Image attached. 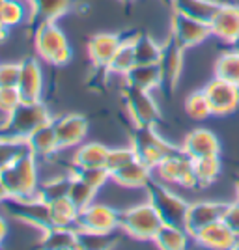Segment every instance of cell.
Listing matches in <instances>:
<instances>
[{
  "mask_svg": "<svg viewBox=\"0 0 239 250\" xmlns=\"http://www.w3.org/2000/svg\"><path fill=\"white\" fill-rule=\"evenodd\" d=\"M26 147L32 155H36L38 159H47L52 157L60 147H58V138H56V131H54V124H49L38 127L26 140Z\"/></svg>",
  "mask_w": 239,
  "mask_h": 250,
  "instance_id": "23",
  "label": "cell"
},
{
  "mask_svg": "<svg viewBox=\"0 0 239 250\" xmlns=\"http://www.w3.org/2000/svg\"><path fill=\"white\" fill-rule=\"evenodd\" d=\"M28 2H32V0H28Z\"/></svg>",
  "mask_w": 239,
  "mask_h": 250,
  "instance_id": "51",
  "label": "cell"
},
{
  "mask_svg": "<svg viewBox=\"0 0 239 250\" xmlns=\"http://www.w3.org/2000/svg\"><path fill=\"white\" fill-rule=\"evenodd\" d=\"M152 181H153V170L138 159L131 161L129 165H125L124 168L112 174V183L129 190H146Z\"/></svg>",
  "mask_w": 239,
  "mask_h": 250,
  "instance_id": "20",
  "label": "cell"
},
{
  "mask_svg": "<svg viewBox=\"0 0 239 250\" xmlns=\"http://www.w3.org/2000/svg\"><path fill=\"white\" fill-rule=\"evenodd\" d=\"M236 198L239 200V179H238V183H236Z\"/></svg>",
  "mask_w": 239,
  "mask_h": 250,
  "instance_id": "49",
  "label": "cell"
},
{
  "mask_svg": "<svg viewBox=\"0 0 239 250\" xmlns=\"http://www.w3.org/2000/svg\"><path fill=\"white\" fill-rule=\"evenodd\" d=\"M69 179H71V176H56L49 177V179H43L42 185H40V196L45 202H52V200L67 196Z\"/></svg>",
  "mask_w": 239,
  "mask_h": 250,
  "instance_id": "37",
  "label": "cell"
},
{
  "mask_svg": "<svg viewBox=\"0 0 239 250\" xmlns=\"http://www.w3.org/2000/svg\"><path fill=\"white\" fill-rule=\"evenodd\" d=\"M0 19L8 28L19 26L26 19H32V2L28 0H6L0 8Z\"/></svg>",
  "mask_w": 239,
  "mask_h": 250,
  "instance_id": "32",
  "label": "cell"
},
{
  "mask_svg": "<svg viewBox=\"0 0 239 250\" xmlns=\"http://www.w3.org/2000/svg\"><path fill=\"white\" fill-rule=\"evenodd\" d=\"M8 231H10V224H8V217L0 213V247H2V243L6 241V237H8Z\"/></svg>",
  "mask_w": 239,
  "mask_h": 250,
  "instance_id": "45",
  "label": "cell"
},
{
  "mask_svg": "<svg viewBox=\"0 0 239 250\" xmlns=\"http://www.w3.org/2000/svg\"><path fill=\"white\" fill-rule=\"evenodd\" d=\"M163 84L165 81L159 63H135L124 77V86L146 92H155Z\"/></svg>",
  "mask_w": 239,
  "mask_h": 250,
  "instance_id": "21",
  "label": "cell"
},
{
  "mask_svg": "<svg viewBox=\"0 0 239 250\" xmlns=\"http://www.w3.org/2000/svg\"><path fill=\"white\" fill-rule=\"evenodd\" d=\"M79 213H81V209L75 208V204L67 196L49 202L51 226H75L77 228Z\"/></svg>",
  "mask_w": 239,
  "mask_h": 250,
  "instance_id": "28",
  "label": "cell"
},
{
  "mask_svg": "<svg viewBox=\"0 0 239 250\" xmlns=\"http://www.w3.org/2000/svg\"><path fill=\"white\" fill-rule=\"evenodd\" d=\"M170 38L181 45L185 51L195 49L198 45L206 43L209 38H213L211 34V26L209 22L189 17L181 11H174L172 13V24H170Z\"/></svg>",
  "mask_w": 239,
  "mask_h": 250,
  "instance_id": "9",
  "label": "cell"
},
{
  "mask_svg": "<svg viewBox=\"0 0 239 250\" xmlns=\"http://www.w3.org/2000/svg\"><path fill=\"white\" fill-rule=\"evenodd\" d=\"M97 190L94 187H90L84 179L77 176L75 172L71 174V179H69V187H67V198L75 204V208L84 209L88 208L90 204H94L97 200Z\"/></svg>",
  "mask_w": 239,
  "mask_h": 250,
  "instance_id": "35",
  "label": "cell"
},
{
  "mask_svg": "<svg viewBox=\"0 0 239 250\" xmlns=\"http://www.w3.org/2000/svg\"><path fill=\"white\" fill-rule=\"evenodd\" d=\"M2 206H6V213L17 222L28 224L38 229H45L51 226L49 219V202H45L42 196L24 200L8 198Z\"/></svg>",
  "mask_w": 239,
  "mask_h": 250,
  "instance_id": "10",
  "label": "cell"
},
{
  "mask_svg": "<svg viewBox=\"0 0 239 250\" xmlns=\"http://www.w3.org/2000/svg\"><path fill=\"white\" fill-rule=\"evenodd\" d=\"M213 77L224 79V81L239 86V51L230 47L220 52L215 60V75Z\"/></svg>",
  "mask_w": 239,
  "mask_h": 250,
  "instance_id": "33",
  "label": "cell"
},
{
  "mask_svg": "<svg viewBox=\"0 0 239 250\" xmlns=\"http://www.w3.org/2000/svg\"><path fill=\"white\" fill-rule=\"evenodd\" d=\"M77 228L84 231H95V233H114L120 229V209L105 202L90 204L88 208L81 209Z\"/></svg>",
  "mask_w": 239,
  "mask_h": 250,
  "instance_id": "8",
  "label": "cell"
},
{
  "mask_svg": "<svg viewBox=\"0 0 239 250\" xmlns=\"http://www.w3.org/2000/svg\"><path fill=\"white\" fill-rule=\"evenodd\" d=\"M209 26L213 38H217L218 42L226 43L230 47V43L239 34V4L220 2L209 21Z\"/></svg>",
  "mask_w": 239,
  "mask_h": 250,
  "instance_id": "16",
  "label": "cell"
},
{
  "mask_svg": "<svg viewBox=\"0 0 239 250\" xmlns=\"http://www.w3.org/2000/svg\"><path fill=\"white\" fill-rule=\"evenodd\" d=\"M110 147L103 142H83L81 146L71 149L73 167L77 168H90V167H105L107 165V155Z\"/></svg>",
  "mask_w": 239,
  "mask_h": 250,
  "instance_id": "25",
  "label": "cell"
},
{
  "mask_svg": "<svg viewBox=\"0 0 239 250\" xmlns=\"http://www.w3.org/2000/svg\"><path fill=\"white\" fill-rule=\"evenodd\" d=\"M146 198L153 204V208L161 215L163 222H170V224H183L185 222V215H187L191 202H187L183 196L174 192L172 187L163 185L159 181H152L150 187L146 188Z\"/></svg>",
  "mask_w": 239,
  "mask_h": 250,
  "instance_id": "7",
  "label": "cell"
},
{
  "mask_svg": "<svg viewBox=\"0 0 239 250\" xmlns=\"http://www.w3.org/2000/svg\"><path fill=\"white\" fill-rule=\"evenodd\" d=\"M4 2H6V0H0V8H2V6H4Z\"/></svg>",
  "mask_w": 239,
  "mask_h": 250,
  "instance_id": "50",
  "label": "cell"
},
{
  "mask_svg": "<svg viewBox=\"0 0 239 250\" xmlns=\"http://www.w3.org/2000/svg\"><path fill=\"white\" fill-rule=\"evenodd\" d=\"M73 0H32V19L58 21L71 10Z\"/></svg>",
  "mask_w": 239,
  "mask_h": 250,
  "instance_id": "29",
  "label": "cell"
},
{
  "mask_svg": "<svg viewBox=\"0 0 239 250\" xmlns=\"http://www.w3.org/2000/svg\"><path fill=\"white\" fill-rule=\"evenodd\" d=\"M22 103L17 88H0V116H8Z\"/></svg>",
  "mask_w": 239,
  "mask_h": 250,
  "instance_id": "43",
  "label": "cell"
},
{
  "mask_svg": "<svg viewBox=\"0 0 239 250\" xmlns=\"http://www.w3.org/2000/svg\"><path fill=\"white\" fill-rule=\"evenodd\" d=\"M161 226L163 219L148 198L120 209V231L131 239L153 241Z\"/></svg>",
  "mask_w": 239,
  "mask_h": 250,
  "instance_id": "3",
  "label": "cell"
},
{
  "mask_svg": "<svg viewBox=\"0 0 239 250\" xmlns=\"http://www.w3.org/2000/svg\"><path fill=\"white\" fill-rule=\"evenodd\" d=\"M26 149H28V147H26V142L0 136V170L8 167L15 157L21 155L22 151H26Z\"/></svg>",
  "mask_w": 239,
  "mask_h": 250,
  "instance_id": "40",
  "label": "cell"
},
{
  "mask_svg": "<svg viewBox=\"0 0 239 250\" xmlns=\"http://www.w3.org/2000/svg\"><path fill=\"white\" fill-rule=\"evenodd\" d=\"M220 170H222L220 155L195 159V176H196L198 187H209L211 183H215L220 176Z\"/></svg>",
  "mask_w": 239,
  "mask_h": 250,
  "instance_id": "34",
  "label": "cell"
},
{
  "mask_svg": "<svg viewBox=\"0 0 239 250\" xmlns=\"http://www.w3.org/2000/svg\"><path fill=\"white\" fill-rule=\"evenodd\" d=\"M8 40V26L2 22V19H0V43L6 42Z\"/></svg>",
  "mask_w": 239,
  "mask_h": 250,
  "instance_id": "46",
  "label": "cell"
},
{
  "mask_svg": "<svg viewBox=\"0 0 239 250\" xmlns=\"http://www.w3.org/2000/svg\"><path fill=\"white\" fill-rule=\"evenodd\" d=\"M0 179L8 190V196L13 200H24L40 196V163L38 157L30 151H22L6 168L0 170Z\"/></svg>",
  "mask_w": 239,
  "mask_h": 250,
  "instance_id": "1",
  "label": "cell"
},
{
  "mask_svg": "<svg viewBox=\"0 0 239 250\" xmlns=\"http://www.w3.org/2000/svg\"><path fill=\"white\" fill-rule=\"evenodd\" d=\"M36 56L52 65H65L71 60L73 51L67 36L58 26V21H40L34 30Z\"/></svg>",
  "mask_w": 239,
  "mask_h": 250,
  "instance_id": "4",
  "label": "cell"
},
{
  "mask_svg": "<svg viewBox=\"0 0 239 250\" xmlns=\"http://www.w3.org/2000/svg\"><path fill=\"white\" fill-rule=\"evenodd\" d=\"M185 112L195 122H204V120H208V118L213 116V110H211V104H209V99L206 92H204V88L187 95V99H185Z\"/></svg>",
  "mask_w": 239,
  "mask_h": 250,
  "instance_id": "36",
  "label": "cell"
},
{
  "mask_svg": "<svg viewBox=\"0 0 239 250\" xmlns=\"http://www.w3.org/2000/svg\"><path fill=\"white\" fill-rule=\"evenodd\" d=\"M133 49H135L136 63H159L161 52H163V43H159L148 34H135Z\"/></svg>",
  "mask_w": 239,
  "mask_h": 250,
  "instance_id": "31",
  "label": "cell"
},
{
  "mask_svg": "<svg viewBox=\"0 0 239 250\" xmlns=\"http://www.w3.org/2000/svg\"><path fill=\"white\" fill-rule=\"evenodd\" d=\"M21 77V62L0 63V88H17Z\"/></svg>",
  "mask_w": 239,
  "mask_h": 250,
  "instance_id": "42",
  "label": "cell"
},
{
  "mask_svg": "<svg viewBox=\"0 0 239 250\" xmlns=\"http://www.w3.org/2000/svg\"><path fill=\"white\" fill-rule=\"evenodd\" d=\"M125 2H127V0H125Z\"/></svg>",
  "mask_w": 239,
  "mask_h": 250,
  "instance_id": "52",
  "label": "cell"
},
{
  "mask_svg": "<svg viewBox=\"0 0 239 250\" xmlns=\"http://www.w3.org/2000/svg\"><path fill=\"white\" fill-rule=\"evenodd\" d=\"M136 159V153L133 146H114L109 149V155H107V165L105 167L110 170V174H114L116 170L124 168L125 165H129L131 161Z\"/></svg>",
  "mask_w": 239,
  "mask_h": 250,
  "instance_id": "39",
  "label": "cell"
},
{
  "mask_svg": "<svg viewBox=\"0 0 239 250\" xmlns=\"http://www.w3.org/2000/svg\"><path fill=\"white\" fill-rule=\"evenodd\" d=\"M112 233H95V231H84L79 229V249H107L112 243Z\"/></svg>",
  "mask_w": 239,
  "mask_h": 250,
  "instance_id": "41",
  "label": "cell"
},
{
  "mask_svg": "<svg viewBox=\"0 0 239 250\" xmlns=\"http://www.w3.org/2000/svg\"><path fill=\"white\" fill-rule=\"evenodd\" d=\"M226 204L228 202H215V200H196V202H191L183 226L191 231V235H195L196 231L209 226L211 222L222 220L224 211H226Z\"/></svg>",
  "mask_w": 239,
  "mask_h": 250,
  "instance_id": "15",
  "label": "cell"
},
{
  "mask_svg": "<svg viewBox=\"0 0 239 250\" xmlns=\"http://www.w3.org/2000/svg\"><path fill=\"white\" fill-rule=\"evenodd\" d=\"M174 11H181L189 17L209 22L220 0H172Z\"/></svg>",
  "mask_w": 239,
  "mask_h": 250,
  "instance_id": "30",
  "label": "cell"
},
{
  "mask_svg": "<svg viewBox=\"0 0 239 250\" xmlns=\"http://www.w3.org/2000/svg\"><path fill=\"white\" fill-rule=\"evenodd\" d=\"M193 235L183 224H170L163 222L157 235L153 237V245L161 250H185L191 245Z\"/></svg>",
  "mask_w": 239,
  "mask_h": 250,
  "instance_id": "24",
  "label": "cell"
},
{
  "mask_svg": "<svg viewBox=\"0 0 239 250\" xmlns=\"http://www.w3.org/2000/svg\"><path fill=\"white\" fill-rule=\"evenodd\" d=\"M51 108L42 101H22L13 112L0 116V136L24 142L42 125L52 122Z\"/></svg>",
  "mask_w": 239,
  "mask_h": 250,
  "instance_id": "2",
  "label": "cell"
},
{
  "mask_svg": "<svg viewBox=\"0 0 239 250\" xmlns=\"http://www.w3.org/2000/svg\"><path fill=\"white\" fill-rule=\"evenodd\" d=\"M125 36L114 34V32H99L90 38L88 42V58L97 69H107L109 63L116 54L118 47L122 45Z\"/></svg>",
  "mask_w": 239,
  "mask_h": 250,
  "instance_id": "19",
  "label": "cell"
},
{
  "mask_svg": "<svg viewBox=\"0 0 239 250\" xmlns=\"http://www.w3.org/2000/svg\"><path fill=\"white\" fill-rule=\"evenodd\" d=\"M8 198H10V196H8V190H6L4 183H2V179H0V206H2Z\"/></svg>",
  "mask_w": 239,
  "mask_h": 250,
  "instance_id": "47",
  "label": "cell"
},
{
  "mask_svg": "<svg viewBox=\"0 0 239 250\" xmlns=\"http://www.w3.org/2000/svg\"><path fill=\"white\" fill-rule=\"evenodd\" d=\"M179 147L191 159L220 155V151H222V146H220V140H218L217 133H213L208 127H196V129L189 131L185 138H183V144Z\"/></svg>",
  "mask_w": 239,
  "mask_h": 250,
  "instance_id": "18",
  "label": "cell"
},
{
  "mask_svg": "<svg viewBox=\"0 0 239 250\" xmlns=\"http://www.w3.org/2000/svg\"><path fill=\"white\" fill-rule=\"evenodd\" d=\"M43 249L52 250H67V249H79V228L75 226H49L42 229V241Z\"/></svg>",
  "mask_w": 239,
  "mask_h": 250,
  "instance_id": "26",
  "label": "cell"
},
{
  "mask_svg": "<svg viewBox=\"0 0 239 250\" xmlns=\"http://www.w3.org/2000/svg\"><path fill=\"white\" fill-rule=\"evenodd\" d=\"M135 63H136V58H135V49H133V36H125L122 45L118 47V51H116V54L112 56L110 63H109V67H107V73L124 79Z\"/></svg>",
  "mask_w": 239,
  "mask_h": 250,
  "instance_id": "27",
  "label": "cell"
},
{
  "mask_svg": "<svg viewBox=\"0 0 239 250\" xmlns=\"http://www.w3.org/2000/svg\"><path fill=\"white\" fill-rule=\"evenodd\" d=\"M193 243L202 249L230 250L238 249L239 237L228 228V224L224 220H217V222H211L209 226L196 231L193 235Z\"/></svg>",
  "mask_w": 239,
  "mask_h": 250,
  "instance_id": "17",
  "label": "cell"
},
{
  "mask_svg": "<svg viewBox=\"0 0 239 250\" xmlns=\"http://www.w3.org/2000/svg\"><path fill=\"white\" fill-rule=\"evenodd\" d=\"M183 63H185V49L170 38L167 43H163V52H161V60H159V67L163 71L165 84L176 86L183 73Z\"/></svg>",
  "mask_w": 239,
  "mask_h": 250,
  "instance_id": "22",
  "label": "cell"
},
{
  "mask_svg": "<svg viewBox=\"0 0 239 250\" xmlns=\"http://www.w3.org/2000/svg\"><path fill=\"white\" fill-rule=\"evenodd\" d=\"M153 181H159L168 187H198L195 176V159H191L181 147H176L153 168Z\"/></svg>",
  "mask_w": 239,
  "mask_h": 250,
  "instance_id": "6",
  "label": "cell"
},
{
  "mask_svg": "<svg viewBox=\"0 0 239 250\" xmlns=\"http://www.w3.org/2000/svg\"><path fill=\"white\" fill-rule=\"evenodd\" d=\"M124 99L127 104V112L135 125H157V122L161 120V110L157 99L153 97V92L124 86Z\"/></svg>",
  "mask_w": 239,
  "mask_h": 250,
  "instance_id": "11",
  "label": "cell"
},
{
  "mask_svg": "<svg viewBox=\"0 0 239 250\" xmlns=\"http://www.w3.org/2000/svg\"><path fill=\"white\" fill-rule=\"evenodd\" d=\"M75 174L84 179L90 187H94L97 192H101L110 181H112V174L107 167H90V168H77Z\"/></svg>",
  "mask_w": 239,
  "mask_h": 250,
  "instance_id": "38",
  "label": "cell"
},
{
  "mask_svg": "<svg viewBox=\"0 0 239 250\" xmlns=\"http://www.w3.org/2000/svg\"><path fill=\"white\" fill-rule=\"evenodd\" d=\"M222 220L228 224V228L239 237V200L238 198L234 200V202H228V204H226V211H224Z\"/></svg>",
  "mask_w": 239,
  "mask_h": 250,
  "instance_id": "44",
  "label": "cell"
},
{
  "mask_svg": "<svg viewBox=\"0 0 239 250\" xmlns=\"http://www.w3.org/2000/svg\"><path fill=\"white\" fill-rule=\"evenodd\" d=\"M230 47H232V49H236V51H239V34H238V38L230 43Z\"/></svg>",
  "mask_w": 239,
  "mask_h": 250,
  "instance_id": "48",
  "label": "cell"
},
{
  "mask_svg": "<svg viewBox=\"0 0 239 250\" xmlns=\"http://www.w3.org/2000/svg\"><path fill=\"white\" fill-rule=\"evenodd\" d=\"M17 90L22 101H42L45 94V73L42 62L36 56H26L21 60V77Z\"/></svg>",
  "mask_w": 239,
  "mask_h": 250,
  "instance_id": "14",
  "label": "cell"
},
{
  "mask_svg": "<svg viewBox=\"0 0 239 250\" xmlns=\"http://www.w3.org/2000/svg\"><path fill=\"white\" fill-rule=\"evenodd\" d=\"M204 92L208 95L213 116L217 118L232 116L239 108V86L224 79L213 77L209 83H206Z\"/></svg>",
  "mask_w": 239,
  "mask_h": 250,
  "instance_id": "12",
  "label": "cell"
},
{
  "mask_svg": "<svg viewBox=\"0 0 239 250\" xmlns=\"http://www.w3.org/2000/svg\"><path fill=\"white\" fill-rule=\"evenodd\" d=\"M52 124H54V131H56V138H58V147L67 149V151L81 146L86 140L88 129H90L88 120L77 112L58 116L52 120Z\"/></svg>",
  "mask_w": 239,
  "mask_h": 250,
  "instance_id": "13",
  "label": "cell"
},
{
  "mask_svg": "<svg viewBox=\"0 0 239 250\" xmlns=\"http://www.w3.org/2000/svg\"><path fill=\"white\" fill-rule=\"evenodd\" d=\"M129 144L135 149L136 159L148 165L152 170L176 149V146H172V142H168L157 131V125H135Z\"/></svg>",
  "mask_w": 239,
  "mask_h": 250,
  "instance_id": "5",
  "label": "cell"
}]
</instances>
